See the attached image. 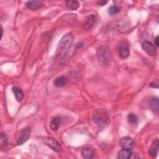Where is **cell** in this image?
Listing matches in <instances>:
<instances>
[{
    "label": "cell",
    "mask_w": 159,
    "mask_h": 159,
    "mask_svg": "<svg viewBox=\"0 0 159 159\" xmlns=\"http://www.w3.org/2000/svg\"><path fill=\"white\" fill-rule=\"evenodd\" d=\"M67 81H68L67 78L65 76H59V77L57 78L54 80L53 83L56 87L59 88V87L64 86L67 83Z\"/></svg>",
    "instance_id": "9a60e30c"
},
{
    "label": "cell",
    "mask_w": 159,
    "mask_h": 159,
    "mask_svg": "<svg viewBox=\"0 0 159 159\" xmlns=\"http://www.w3.org/2000/svg\"><path fill=\"white\" fill-rule=\"evenodd\" d=\"M142 47L148 55L150 56H155L156 55V48L150 42L144 41L142 44Z\"/></svg>",
    "instance_id": "52a82bcc"
},
{
    "label": "cell",
    "mask_w": 159,
    "mask_h": 159,
    "mask_svg": "<svg viewBox=\"0 0 159 159\" xmlns=\"http://www.w3.org/2000/svg\"><path fill=\"white\" fill-rule=\"evenodd\" d=\"M92 117L94 122L100 127L106 128L110 123V116L104 109H96L93 111Z\"/></svg>",
    "instance_id": "6da1fadb"
},
{
    "label": "cell",
    "mask_w": 159,
    "mask_h": 159,
    "mask_svg": "<svg viewBox=\"0 0 159 159\" xmlns=\"http://www.w3.org/2000/svg\"><path fill=\"white\" fill-rule=\"evenodd\" d=\"M12 89L14 93L16 99L19 102L21 101L24 97V93L22 91V89L18 87H13Z\"/></svg>",
    "instance_id": "2e32d148"
},
{
    "label": "cell",
    "mask_w": 159,
    "mask_h": 159,
    "mask_svg": "<svg viewBox=\"0 0 159 159\" xmlns=\"http://www.w3.org/2000/svg\"><path fill=\"white\" fill-rule=\"evenodd\" d=\"M7 137H6V135L3 134V133H1V138H0V142H1V145H5L6 143H7Z\"/></svg>",
    "instance_id": "44dd1931"
},
{
    "label": "cell",
    "mask_w": 159,
    "mask_h": 159,
    "mask_svg": "<svg viewBox=\"0 0 159 159\" xmlns=\"http://www.w3.org/2000/svg\"><path fill=\"white\" fill-rule=\"evenodd\" d=\"M150 105L151 108L155 111H158L159 109V102H158V99L157 98H153L150 99Z\"/></svg>",
    "instance_id": "ac0fdd59"
},
{
    "label": "cell",
    "mask_w": 159,
    "mask_h": 159,
    "mask_svg": "<svg viewBox=\"0 0 159 159\" xmlns=\"http://www.w3.org/2000/svg\"><path fill=\"white\" fill-rule=\"evenodd\" d=\"M119 144L122 148H126L129 150L133 149L135 146V141L129 137H122L120 140Z\"/></svg>",
    "instance_id": "5b68a950"
},
{
    "label": "cell",
    "mask_w": 159,
    "mask_h": 159,
    "mask_svg": "<svg viewBox=\"0 0 159 159\" xmlns=\"http://www.w3.org/2000/svg\"><path fill=\"white\" fill-rule=\"evenodd\" d=\"M43 5V2L41 1H29L26 2L25 6L28 9L35 10L41 7Z\"/></svg>",
    "instance_id": "30bf717a"
},
{
    "label": "cell",
    "mask_w": 159,
    "mask_h": 159,
    "mask_svg": "<svg viewBox=\"0 0 159 159\" xmlns=\"http://www.w3.org/2000/svg\"><path fill=\"white\" fill-rule=\"evenodd\" d=\"M66 6L70 9L76 10L79 7L80 4L77 1H66Z\"/></svg>",
    "instance_id": "e0dca14e"
},
{
    "label": "cell",
    "mask_w": 159,
    "mask_h": 159,
    "mask_svg": "<svg viewBox=\"0 0 159 159\" xmlns=\"http://www.w3.org/2000/svg\"><path fill=\"white\" fill-rule=\"evenodd\" d=\"M127 120L130 124L133 125H137L138 122L137 117L134 114L132 113L129 114V115L127 116Z\"/></svg>",
    "instance_id": "d6986e66"
},
{
    "label": "cell",
    "mask_w": 159,
    "mask_h": 159,
    "mask_svg": "<svg viewBox=\"0 0 159 159\" xmlns=\"http://www.w3.org/2000/svg\"><path fill=\"white\" fill-rule=\"evenodd\" d=\"M132 155V152L131 150L122 148L118 153L117 158L119 159H129V158H131Z\"/></svg>",
    "instance_id": "7c38bea8"
},
{
    "label": "cell",
    "mask_w": 159,
    "mask_h": 159,
    "mask_svg": "<svg viewBox=\"0 0 159 159\" xmlns=\"http://www.w3.org/2000/svg\"><path fill=\"white\" fill-rule=\"evenodd\" d=\"M120 6L119 5H113L109 9V13L110 15L113 16L118 14L120 11Z\"/></svg>",
    "instance_id": "ffe728a7"
},
{
    "label": "cell",
    "mask_w": 159,
    "mask_h": 159,
    "mask_svg": "<svg viewBox=\"0 0 159 159\" xmlns=\"http://www.w3.org/2000/svg\"><path fill=\"white\" fill-rule=\"evenodd\" d=\"M158 145H159V142L158 139H156L155 140H153L151 148L150 149L148 153L152 157H155L157 155L158 151Z\"/></svg>",
    "instance_id": "4fadbf2b"
},
{
    "label": "cell",
    "mask_w": 159,
    "mask_h": 159,
    "mask_svg": "<svg viewBox=\"0 0 159 159\" xmlns=\"http://www.w3.org/2000/svg\"><path fill=\"white\" fill-rule=\"evenodd\" d=\"M96 22V18L95 16L93 14H91L87 17L84 24V28L86 30H90L94 25Z\"/></svg>",
    "instance_id": "9c48e42d"
},
{
    "label": "cell",
    "mask_w": 159,
    "mask_h": 159,
    "mask_svg": "<svg viewBox=\"0 0 159 159\" xmlns=\"http://www.w3.org/2000/svg\"><path fill=\"white\" fill-rule=\"evenodd\" d=\"M81 153L83 158H87V159L93 158L94 154L93 149L89 147H84V148H83L81 152Z\"/></svg>",
    "instance_id": "5bb4252c"
},
{
    "label": "cell",
    "mask_w": 159,
    "mask_h": 159,
    "mask_svg": "<svg viewBox=\"0 0 159 159\" xmlns=\"http://www.w3.org/2000/svg\"><path fill=\"white\" fill-rule=\"evenodd\" d=\"M98 63L102 68L109 66L111 60V52L109 47L106 45H101L97 50Z\"/></svg>",
    "instance_id": "7a4b0ae2"
},
{
    "label": "cell",
    "mask_w": 159,
    "mask_h": 159,
    "mask_svg": "<svg viewBox=\"0 0 159 159\" xmlns=\"http://www.w3.org/2000/svg\"><path fill=\"white\" fill-rule=\"evenodd\" d=\"M73 37L71 34H66L63 36L59 42L58 47H57V53L59 55H63L65 54L68 49L70 48V46L73 42Z\"/></svg>",
    "instance_id": "3957f363"
},
{
    "label": "cell",
    "mask_w": 159,
    "mask_h": 159,
    "mask_svg": "<svg viewBox=\"0 0 159 159\" xmlns=\"http://www.w3.org/2000/svg\"><path fill=\"white\" fill-rule=\"evenodd\" d=\"M130 54V47L127 41H123L119 45V55L122 58H126Z\"/></svg>",
    "instance_id": "8992f818"
},
{
    "label": "cell",
    "mask_w": 159,
    "mask_h": 159,
    "mask_svg": "<svg viewBox=\"0 0 159 159\" xmlns=\"http://www.w3.org/2000/svg\"><path fill=\"white\" fill-rule=\"evenodd\" d=\"M30 130L29 128H26L25 129H24L20 134V136L19 137V139L17 140V144L18 145H22L23 144L24 142H25L29 138L30 136Z\"/></svg>",
    "instance_id": "ba28073f"
},
{
    "label": "cell",
    "mask_w": 159,
    "mask_h": 159,
    "mask_svg": "<svg viewBox=\"0 0 159 159\" xmlns=\"http://www.w3.org/2000/svg\"><path fill=\"white\" fill-rule=\"evenodd\" d=\"M76 47L77 48H81V47H83V42H79V43H78L76 45Z\"/></svg>",
    "instance_id": "603a6c76"
},
{
    "label": "cell",
    "mask_w": 159,
    "mask_h": 159,
    "mask_svg": "<svg viewBox=\"0 0 159 159\" xmlns=\"http://www.w3.org/2000/svg\"><path fill=\"white\" fill-rule=\"evenodd\" d=\"M43 142L46 145H47L48 147L51 148L53 150L57 152H61L63 150L62 147L61 146L60 143L53 138H52V137L45 138Z\"/></svg>",
    "instance_id": "277c9868"
},
{
    "label": "cell",
    "mask_w": 159,
    "mask_h": 159,
    "mask_svg": "<svg viewBox=\"0 0 159 159\" xmlns=\"http://www.w3.org/2000/svg\"><path fill=\"white\" fill-rule=\"evenodd\" d=\"M155 45H156V46H158V37L157 36L156 38H155Z\"/></svg>",
    "instance_id": "cb8c5ba5"
},
{
    "label": "cell",
    "mask_w": 159,
    "mask_h": 159,
    "mask_svg": "<svg viewBox=\"0 0 159 159\" xmlns=\"http://www.w3.org/2000/svg\"><path fill=\"white\" fill-rule=\"evenodd\" d=\"M62 122V119L60 117H55L50 122V127L52 130L53 131H57L60 127V125Z\"/></svg>",
    "instance_id": "8fae6325"
},
{
    "label": "cell",
    "mask_w": 159,
    "mask_h": 159,
    "mask_svg": "<svg viewBox=\"0 0 159 159\" xmlns=\"http://www.w3.org/2000/svg\"><path fill=\"white\" fill-rule=\"evenodd\" d=\"M97 3L99 4V5H101V6H104L107 3V1H106V0H99L97 2Z\"/></svg>",
    "instance_id": "7402d4cb"
}]
</instances>
